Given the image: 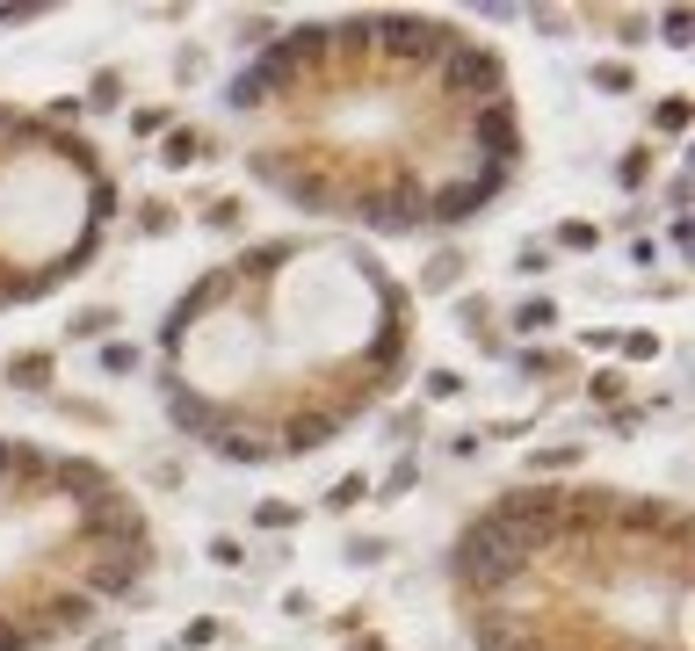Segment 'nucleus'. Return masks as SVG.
<instances>
[{"instance_id":"nucleus-1","label":"nucleus","mask_w":695,"mask_h":651,"mask_svg":"<svg viewBox=\"0 0 695 651\" xmlns=\"http://www.w3.org/2000/svg\"><path fill=\"white\" fill-rule=\"evenodd\" d=\"M225 116L261 189L362 232H449L522 174L507 58L464 22L362 8L268 37Z\"/></svg>"},{"instance_id":"nucleus-2","label":"nucleus","mask_w":695,"mask_h":651,"mask_svg":"<svg viewBox=\"0 0 695 651\" xmlns=\"http://www.w3.org/2000/svg\"><path fill=\"white\" fill-rule=\"evenodd\" d=\"M413 290L348 232L254 239L167 304L153 377L167 420L225 463L334 449L406 384Z\"/></svg>"},{"instance_id":"nucleus-3","label":"nucleus","mask_w":695,"mask_h":651,"mask_svg":"<svg viewBox=\"0 0 695 651\" xmlns=\"http://www.w3.org/2000/svg\"><path fill=\"white\" fill-rule=\"evenodd\" d=\"M688 507L630 485H515L449 543L471 651H688Z\"/></svg>"},{"instance_id":"nucleus-4","label":"nucleus","mask_w":695,"mask_h":651,"mask_svg":"<svg viewBox=\"0 0 695 651\" xmlns=\"http://www.w3.org/2000/svg\"><path fill=\"white\" fill-rule=\"evenodd\" d=\"M153 514L80 449L0 434V651H66L153 579Z\"/></svg>"},{"instance_id":"nucleus-5","label":"nucleus","mask_w":695,"mask_h":651,"mask_svg":"<svg viewBox=\"0 0 695 651\" xmlns=\"http://www.w3.org/2000/svg\"><path fill=\"white\" fill-rule=\"evenodd\" d=\"M116 225L102 145L58 109L0 102V312L80 283Z\"/></svg>"}]
</instances>
